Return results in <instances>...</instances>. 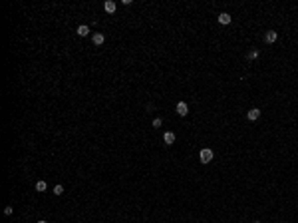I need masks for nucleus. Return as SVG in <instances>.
<instances>
[{"label":"nucleus","mask_w":298,"mask_h":223,"mask_svg":"<svg viewBox=\"0 0 298 223\" xmlns=\"http://www.w3.org/2000/svg\"><path fill=\"white\" fill-rule=\"evenodd\" d=\"M213 157H215V153H213V149H209V148H203L199 151V159H201V163H211L213 161Z\"/></svg>","instance_id":"1"},{"label":"nucleus","mask_w":298,"mask_h":223,"mask_svg":"<svg viewBox=\"0 0 298 223\" xmlns=\"http://www.w3.org/2000/svg\"><path fill=\"white\" fill-rule=\"evenodd\" d=\"M258 117H261V110H258V108H253V110L246 112V120L249 121H257Z\"/></svg>","instance_id":"2"},{"label":"nucleus","mask_w":298,"mask_h":223,"mask_svg":"<svg viewBox=\"0 0 298 223\" xmlns=\"http://www.w3.org/2000/svg\"><path fill=\"white\" fill-rule=\"evenodd\" d=\"M175 112H177L181 117H185L187 113H189V106H187L185 102H179V104H177V108H175Z\"/></svg>","instance_id":"3"},{"label":"nucleus","mask_w":298,"mask_h":223,"mask_svg":"<svg viewBox=\"0 0 298 223\" xmlns=\"http://www.w3.org/2000/svg\"><path fill=\"white\" fill-rule=\"evenodd\" d=\"M115 8H117V4L113 2V0H106V2H103V10H106L107 14H113Z\"/></svg>","instance_id":"4"},{"label":"nucleus","mask_w":298,"mask_h":223,"mask_svg":"<svg viewBox=\"0 0 298 223\" xmlns=\"http://www.w3.org/2000/svg\"><path fill=\"white\" fill-rule=\"evenodd\" d=\"M276 38H278V34H276L274 30H268L266 34H264V42H266V44H274Z\"/></svg>","instance_id":"5"},{"label":"nucleus","mask_w":298,"mask_h":223,"mask_svg":"<svg viewBox=\"0 0 298 223\" xmlns=\"http://www.w3.org/2000/svg\"><path fill=\"white\" fill-rule=\"evenodd\" d=\"M230 20H233V18H230L229 12H221V14H219V24H223V26L230 24Z\"/></svg>","instance_id":"6"},{"label":"nucleus","mask_w":298,"mask_h":223,"mask_svg":"<svg viewBox=\"0 0 298 223\" xmlns=\"http://www.w3.org/2000/svg\"><path fill=\"white\" fill-rule=\"evenodd\" d=\"M90 26H86V24H82V26H78V28H75V34H78V36H87V34H90Z\"/></svg>","instance_id":"7"},{"label":"nucleus","mask_w":298,"mask_h":223,"mask_svg":"<svg viewBox=\"0 0 298 223\" xmlns=\"http://www.w3.org/2000/svg\"><path fill=\"white\" fill-rule=\"evenodd\" d=\"M163 141H165V145L175 144V133L173 132H165V133H163Z\"/></svg>","instance_id":"8"},{"label":"nucleus","mask_w":298,"mask_h":223,"mask_svg":"<svg viewBox=\"0 0 298 223\" xmlns=\"http://www.w3.org/2000/svg\"><path fill=\"white\" fill-rule=\"evenodd\" d=\"M103 40H106V36L99 34V32H95V34L91 36V42H94L95 46H102V44H103Z\"/></svg>","instance_id":"9"},{"label":"nucleus","mask_w":298,"mask_h":223,"mask_svg":"<svg viewBox=\"0 0 298 223\" xmlns=\"http://www.w3.org/2000/svg\"><path fill=\"white\" fill-rule=\"evenodd\" d=\"M46 189H48L46 181H36V191H46Z\"/></svg>","instance_id":"10"},{"label":"nucleus","mask_w":298,"mask_h":223,"mask_svg":"<svg viewBox=\"0 0 298 223\" xmlns=\"http://www.w3.org/2000/svg\"><path fill=\"white\" fill-rule=\"evenodd\" d=\"M151 125H153L155 129H157V128H161V125H163V120H161V117H153V121H151Z\"/></svg>","instance_id":"11"},{"label":"nucleus","mask_w":298,"mask_h":223,"mask_svg":"<svg viewBox=\"0 0 298 223\" xmlns=\"http://www.w3.org/2000/svg\"><path fill=\"white\" fill-rule=\"evenodd\" d=\"M246 58H249V62L250 60H257V58H258V50H250V52L246 54Z\"/></svg>","instance_id":"12"},{"label":"nucleus","mask_w":298,"mask_h":223,"mask_svg":"<svg viewBox=\"0 0 298 223\" xmlns=\"http://www.w3.org/2000/svg\"><path fill=\"white\" fill-rule=\"evenodd\" d=\"M62 193H64V187H62L60 183H58V185L54 187V195H62Z\"/></svg>","instance_id":"13"},{"label":"nucleus","mask_w":298,"mask_h":223,"mask_svg":"<svg viewBox=\"0 0 298 223\" xmlns=\"http://www.w3.org/2000/svg\"><path fill=\"white\" fill-rule=\"evenodd\" d=\"M12 211H14L12 205H6V207H4V215H12Z\"/></svg>","instance_id":"14"},{"label":"nucleus","mask_w":298,"mask_h":223,"mask_svg":"<svg viewBox=\"0 0 298 223\" xmlns=\"http://www.w3.org/2000/svg\"><path fill=\"white\" fill-rule=\"evenodd\" d=\"M38 223H48V221H44V219H40V221H38Z\"/></svg>","instance_id":"15"},{"label":"nucleus","mask_w":298,"mask_h":223,"mask_svg":"<svg viewBox=\"0 0 298 223\" xmlns=\"http://www.w3.org/2000/svg\"><path fill=\"white\" fill-rule=\"evenodd\" d=\"M254 223H262V221H254Z\"/></svg>","instance_id":"16"}]
</instances>
